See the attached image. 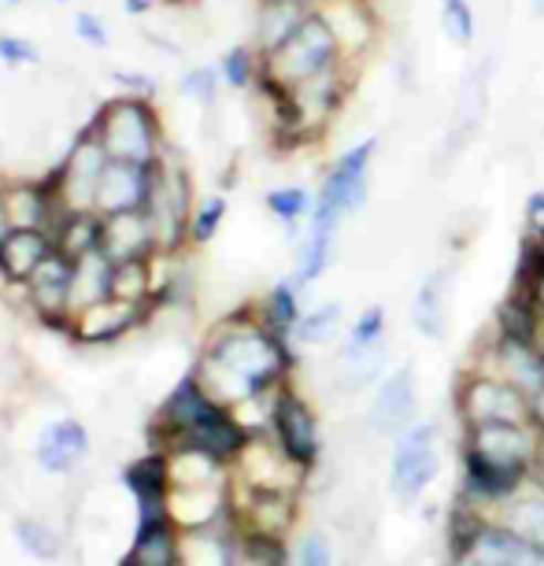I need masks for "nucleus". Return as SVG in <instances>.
Segmentation results:
<instances>
[{
  "label": "nucleus",
  "instance_id": "nucleus-1",
  "mask_svg": "<svg viewBox=\"0 0 544 566\" xmlns=\"http://www.w3.org/2000/svg\"><path fill=\"white\" fill-rule=\"evenodd\" d=\"M285 363L290 356H285L282 334H274L271 326H230L227 334L211 340L205 356V374L216 378V386L205 389L219 403L260 397L266 386L279 381Z\"/></svg>",
  "mask_w": 544,
  "mask_h": 566
},
{
  "label": "nucleus",
  "instance_id": "nucleus-2",
  "mask_svg": "<svg viewBox=\"0 0 544 566\" xmlns=\"http://www.w3.org/2000/svg\"><path fill=\"white\" fill-rule=\"evenodd\" d=\"M345 56H348L345 41L337 38V30L326 19V12L315 8L279 49L263 52V71L271 74L274 82L296 90V85L323 78L329 71H341L345 67Z\"/></svg>",
  "mask_w": 544,
  "mask_h": 566
},
{
  "label": "nucleus",
  "instance_id": "nucleus-3",
  "mask_svg": "<svg viewBox=\"0 0 544 566\" xmlns=\"http://www.w3.org/2000/svg\"><path fill=\"white\" fill-rule=\"evenodd\" d=\"M104 153L119 164L153 167L159 159V126L153 108L142 97H119L101 112V119L93 123Z\"/></svg>",
  "mask_w": 544,
  "mask_h": 566
},
{
  "label": "nucleus",
  "instance_id": "nucleus-4",
  "mask_svg": "<svg viewBox=\"0 0 544 566\" xmlns=\"http://www.w3.org/2000/svg\"><path fill=\"white\" fill-rule=\"evenodd\" d=\"M375 156H378V137H363V142L345 148V153L326 167L323 186H318V205L334 208L337 216H345V219L356 216V211L367 205Z\"/></svg>",
  "mask_w": 544,
  "mask_h": 566
},
{
  "label": "nucleus",
  "instance_id": "nucleus-5",
  "mask_svg": "<svg viewBox=\"0 0 544 566\" xmlns=\"http://www.w3.org/2000/svg\"><path fill=\"white\" fill-rule=\"evenodd\" d=\"M437 467H441V455H437V422L433 419L411 422L397 437V448H393V467H389L393 496L404 500V504L415 500L437 478Z\"/></svg>",
  "mask_w": 544,
  "mask_h": 566
},
{
  "label": "nucleus",
  "instance_id": "nucleus-6",
  "mask_svg": "<svg viewBox=\"0 0 544 566\" xmlns=\"http://www.w3.org/2000/svg\"><path fill=\"white\" fill-rule=\"evenodd\" d=\"M537 452V430L533 422H485L471 426V441H467V455L482 459V463L515 470L526 474V467L533 463Z\"/></svg>",
  "mask_w": 544,
  "mask_h": 566
},
{
  "label": "nucleus",
  "instance_id": "nucleus-7",
  "mask_svg": "<svg viewBox=\"0 0 544 566\" xmlns=\"http://www.w3.org/2000/svg\"><path fill=\"white\" fill-rule=\"evenodd\" d=\"M460 411L471 426L530 422V397L508 378H471L460 397Z\"/></svg>",
  "mask_w": 544,
  "mask_h": 566
},
{
  "label": "nucleus",
  "instance_id": "nucleus-8",
  "mask_svg": "<svg viewBox=\"0 0 544 566\" xmlns=\"http://www.w3.org/2000/svg\"><path fill=\"white\" fill-rule=\"evenodd\" d=\"M415 408H419L415 370H411V363H400L397 370L381 378L375 400H370L367 422H370V430L381 437H400L415 422Z\"/></svg>",
  "mask_w": 544,
  "mask_h": 566
},
{
  "label": "nucleus",
  "instance_id": "nucleus-9",
  "mask_svg": "<svg viewBox=\"0 0 544 566\" xmlns=\"http://www.w3.org/2000/svg\"><path fill=\"white\" fill-rule=\"evenodd\" d=\"M178 437H181V452L208 455L211 463H227V459L238 455L244 448V441H249L244 426L233 419V415L222 408L219 400L211 403V408L200 415L197 422H189Z\"/></svg>",
  "mask_w": 544,
  "mask_h": 566
},
{
  "label": "nucleus",
  "instance_id": "nucleus-10",
  "mask_svg": "<svg viewBox=\"0 0 544 566\" xmlns=\"http://www.w3.org/2000/svg\"><path fill=\"white\" fill-rule=\"evenodd\" d=\"M156 189V164L153 167H137V164H119L108 159L97 186V205L104 216H119V211H145Z\"/></svg>",
  "mask_w": 544,
  "mask_h": 566
},
{
  "label": "nucleus",
  "instance_id": "nucleus-11",
  "mask_svg": "<svg viewBox=\"0 0 544 566\" xmlns=\"http://www.w3.org/2000/svg\"><path fill=\"white\" fill-rule=\"evenodd\" d=\"M271 422H274V437L282 444V455L296 467H312L318 455V426L312 408L296 392H279Z\"/></svg>",
  "mask_w": 544,
  "mask_h": 566
},
{
  "label": "nucleus",
  "instance_id": "nucleus-12",
  "mask_svg": "<svg viewBox=\"0 0 544 566\" xmlns=\"http://www.w3.org/2000/svg\"><path fill=\"white\" fill-rule=\"evenodd\" d=\"M108 167V153H104L97 130L90 137H82V145L74 148L67 156V164L60 167V189L56 197H63L74 211L90 208L97 200V186H101V175Z\"/></svg>",
  "mask_w": 544,
  "mask_h": 566
},
{
  "label": "nucleus",
  "instance_id": "nucleus-13",
  "mask_svg": "<svg viewBox=\"0 0 544 566\" xmlns=\"http://www.w3.org/2000/svg\"><path fill=\"white\" fill-rule=\"evenodd\" d=\"M52 252H56V241L41 227H12V233L0 241V277L12 285H30V277Z\"/></svg>",
  "mask_w": 544,
  "mask_h": 566
},
{
  "label": "nucleus",
  "instance_id": "nucleus-14",
  "mask_svg": "<svg viewBox=\"0 0 544 566\" xmlns=\"http://www.w3.org/2000/svg\"><path fill=\"white\" fill-rule=\"evenodd\" d=\"M156 241V227L145 211H119V216L101 219V249L112 263L119 260H145L148 244Z\"/></svg>",
  "mask_w": 544,
  "mask_h": 566
},
{
  "label": "nucleus",
  "instance_id": "nucleus-15",
  "mask_svg": "<svg viewBox=\"0 0 544 566\" xmlns=\"http://www.w3.org/2000/svg\"><path fill=\"white\" fill-rule=\"evenodd\" d=\"M74 271H79V263L71 260L67 252H52L45 263H41V271L30 277L27 293H30V304L38 307L41 315L56 318L60 312H67L71 307V293H74Z\"/></svg>",
  "mask_w": 544,
  "mask_h": 566
},
{
  "label": "nucleus",
  "instance_id": "nucleus-16",
  "mask_svg": "<svg viewBox=\"0 0 544 566\" xmlns=\"http://www.w3.org/2000/svg\"><path fill=\"white\" fill-rule=\"evenodd\" d=\"M90 455V430L74 419L49 422L38 437V463L49 474H71Z\"/></svg>",
  "mask_w": 544,
  "mask_h": 566
},
{
  "label": "nucleus",
  "instance_id": "nucleus-17",
  "mask_svg": "<svg viewBox=\"0 0 544 566\" xmlns=\"http://www.w3.org/2000/svg\"><path fill=\"white\" fill-rule=\"evenodd\" d=\"M474 559L478 566H544V548L515 530H482L474 537Z\"/></svg>",
  "mask_w": 544,
  "mask_h": 566
},
{
  "label": "nucleus",
  "instance_id": "nucleus-18",
  "mask_svg": "<svg viewBox=\"0 0 544 566\" xmlns=\"http://www.w3.org/2000/svg\"><path fill=\"white\" fill-rule=\"evenodd\" d=\"M500 363L511 386H519L526 397L544 389V345L541 340H519V337H500Z\"/></svg>",
  "mask_w": 544,
  "mask_h": 566
},
{
  "label": "nucleus",
  "instance_id": "nucleus-19",
  "mask_svg": "<svg viewBox=\"0 0 544 566\" xmlns=\"http://www.w3.org/2000/svg\"><path fill=\"white\" fill-rule=\"evenodd\" d=\"M312 12H315L312 0H263L260 19H255V49L260 52L279 49Z\"/></svg>",
  "mask_w": 544,
  "mask_h": 566
},
{
  "label": "nucleus",
  "instance_id": "nucleus-20",
  "mask_svg": "<svg viewBox=\"0 0 544 566\" xmlns=\"http://www.w3.org/2000/svg\"><path fill=\"white\" fill-rule=\"evenodd\" d=\"M444 290H448V277L444 271L422 274L419 285H415V296H411V323L415 329L426 337V340H441L444 329H448V315H444Z\"/></svg>",
  "mask_w": 544,
  "mask_h": 566
},
{
  "label": "nucleus",
  "instance_id": "nucleus-21",
  "mask_svg": "<svg viewBox=\"0 0 544 566\" xmlns=\"http://www.w3.org/2000/svg\"><path fill=\"white\" fill-rule=\"evenodd\" d=\"M137 318H142V304H126V301H115V296H104V301L82 307L79 337L82 340H112V337L126 334Z\"/></svg>",
  "mask_w": 544,
  "mask_h": 566
},
{
  "label": "nucleus",
  "instance_id": "nucleus-22",
  "mask_svg": "<svg viewBox=\"0 0 544 566\" xmlns=\"http://www.w3.org/2000/svg\"><path fill=\"white\" fill-rule=\"evenodd\" d=\"M175 563H178V541L170 515L156 522H137L134 548L126 552L123 566H175Z\"/></svg>",
  "mask_w": 544,
  "mask_h": 566
},
{
  "label": "nucleus",
  "instance_id": "nucleus-23",
  "mask_svg": "<svg viewBox=\"0 0 544 566\" xmlns=\"http://www.w3.org/2000/svg\"><path fill=\"white\" fill-rule=\"evenodd\" d=\"M123 482L137 496V507H159V504H167L170 463L164 455H145V459H137V463L126 467Z\"/></svg>",
  "mask_w": 544,
  "mask_h": 566
},
{
  "label": "nucleus",
  "instance_id": "nucleus-24",
  "mask_svg": "<svg viewBox=\"0 0 544 566\" xmlns=\"http://www.w3.org/2000/svg\"><path fill=\"white\" fill-rule=\"evenodd\" d=\"M263 205L285 230H296L301 222L312 219L315 193H312V189H304V186H279V189H271V193L263 197Z\"/></svg>",
  "mask_w": 544,
  "mask_h": 566
},
{
  "label": "nucleus",
  "instance_id": "nucleus-25",
  "mask_svg": "<svg viewBox=\"0 0 544 566\" xmlns=\"http://www.w3.org/2000/svg\"><path fill=\"white\" fill-rule=\"evenodd\" d=\"M56 249L67 252L71 260H82V255L97 252L101 249V219L93 216H82V211H74L60 222V238H56Z\"/></svg>",
  "mask_w": 544,
  "mask_h": 566
},
{
  "label": "nucleus",
  "instance_id": "nucleus-26",
  "mask_svg": "<svg viewBox=\"0 0 544 566\" xmlns=\"http://www.w3.org/2000/svg\"><path fill=\"white\" fill-rule=\"evenodd\" d=\"M467 482L478 496H489V500H500V496H511L522 482V474L515 470H504V467H493V463H482V459L467 455Z\"/></svg>",
  "mask_w": 544,
  "mask_h": 566
},
{
  "label": "nucleus",
  "instance_id": "nucleus-27",
  "mask_svg": "<svg viewBox=\"0 0 544 566\" xmlns=\"http://www.w3.org/2000/svg\"><path fill=\"white\" fill-rule=\"evenodd\" d=\"M304 307H301V285L296 282H279L266 296V323H271L274 334H293L296 323H301Z\"/></svg>",
  "mask_w": 544,
  "mask_h": 566
},
{
  "label": "nucleus",
  "instance_id": "nucleus-28",
  "mask_svg": "<svg viewBox=\"0 0 544 566\" xmlns=\"http://www.w3.org/2000/svg\"><path fill=\"white\" fill-rule=\"evenodd\" d=\"M381 340H386V307H367L348 329L345 340V359L352 356H367V352H381Z\"/></svg>",
  "mask_w": 544,
  "mask_h": 566
},
{
  "label": "nucleus",
  "instance_id": "nucleus-29",
  "mask_svg": "<svg viewBox=\"0 0 544 566\" xmlns=\"http://www.w3.org/2000/svg\"><path fill=\"white\" fill-rule=\"evenodd\" d=\"M219 74L230 90H249V85L260 82L263 74V52L252 45H233L219 63Z\"/></svg>",
  "mask_w": 544,
  "mask_h": 566
},
{
  "label": "nucleus",
  "instance_id": "nucleus-30",
  "mask_svg": "<svg viewBox=\"0 0 544 566\" xmlns=\"http://www.w3.org/2000/svg\"><path fill=\"white\" fill-rule=\"evenodd\" d=\"M441 4V30L456 49H471L478 34V15L471 0H437Z\"/></svg>",
  "mask_w": 544,
  "mask_h": 566
},
{
  "label": "nucleus",
  "instance_id": "nucleus-31",
  "mask_svg": "<svg viewBox=\"0 0 544 566\" xmlns=\"http://www.w3.org/2000/svg\"><path fill=\"white\" fill-rule=\"evenodd\" d=\"M15 541H19V548H23L27 555H34V559H41V563L60 559V552H63L60 533H52V526H45V522H38V518H19L15 522Z\"/></svg>",
  "mask_w": 544,
  "mask_h": 566
},
{
  "label": "nucleus",
  "instance_id": "nucleus-32",
  "mask_svg": "<svg viewBox=\"0 0 544 566\" xmlns=\"http://www.w3.org/2000/svg\"><path fill=\"white\" fill-rule=\"evenodd\" d=\"M341 304H318L312 312L301 315V323H296V340H304V345H326V340H334L337 326H341Z\"/></svg>",
  "mask_w": 544,
  "mask_h": 566
},
{
  "label": "nucleus",
  "instance_id": "nucleus-33",
  "mask_svg": "<svg viewBox=\"0 0 544 566\" xmlns=\"http://www.w3.org/2000/svg\"><path fill=\"white\" fill-rule=\"evenodd\" d=\"M148 293V263L145 260H119L112 263V296L126 304H142Z\"/></svg>",
  "mask_w": 544,
  "mask_h": 566
},
{
  "label": "nucleus",
  "instance_id": "nucleus-34",
  "mask_svg": "<svg viewBox=\"0 0 544 566\" xmlns=\"http://www.w3.org/2000/svg\"><path fill=\"white\" fill-rule=\"evenodd\" d=\"M511 530L519 537H526L530 544L544 548V500H519L511 507Z\"/></svg>",
  "mask_w": 544,
  "mask_h": 566
},
{
  "label": "nucleus",
  "instance_id": "nucleus-35",
  "mask_svg": "<svg viewBox=\"0 0 544 566\" xmlns=\"http://www.w3.org/2000/svg\"><path fill=\"white\" fill-rule=\"evenodd\" d=\"M222 219H227V200H222V197H208L205 205H200L193 216H189V238H193L197 244H208L219 233Z\"/></svg>",
  "mask_w": 544,
  "mask_h": 566
},
{
  "label": "nucleus",
  "instance_id": "nucleus-36",
  "mask_svg": "<svg viewBox=\"0 0 544 566\" xmlns=\"http://www.w3.org/2000/svg\"><path fill=\"white\" fill-rule=\"evenodd\" d=\"M219 82H222L219 67H197V71H189L186 78H181V90H186L197 104L211 108L216 97H219Z\"/></svg>",
  "mask_w": 544,
  "mask_h": 566
},
{
  "label": "nucleus",
  "instance_id": "nucleus-37",
  "mask_svg": "<svg viewBox=\"0 0 544 566\" xmlns=\"http://www.w3.org/2000/svg\"><path fill=\"white\" fill-rule=\"evenodd\" d=\"M0 60L12 63V67H19V63H38L41 52L30 45L27 38H12V34H0Z\"/></svg>",
  "mask_w": 544,
  "mask_h": 566
},
{
  "label": "nucleus",
  "instance_id": "nucleus-38",
  "mask_svg": "<svg viewBox=\"0 0 544 566\" xmlns=\"http://www.w3.org/2000/svg\"><path fill=\"white\" fill-rule=\"evenodd\" d=\"M74 30H79V38H82V41H90L93 49H104V45H108V27H104L93 12H79V15H74Z\"/></svg>",
  "mask_w": 544,
  "mask_h": 566
},
{
  "label": "nucleus",
  "instance_id": "nucleus-39",
  "mask_svg": "<svg viewBox=\"0 0 544 566\" xmlns=\"http://www.w3.org/2000/svg\"><path fill=\"white\" fill-rule=\"evenodd\" d=\"M296 566H334L326 541L323 537H307L301 544V552H296Z\"/></svg>",
  "mask_w": 544,
  "mask_h": 566
},
{
  "label": "nucleus",
  "instance_id": "nucleus-40",
  "mask_svg": "<svg viewBox=\"0 0 544 566\" xmlns=\"http://www.w3.org/2000/svg\"><path fill=\"white\" fill-rule=\"evenodd\" d=\"M522 219H526V233H533V238H544V189H537V193L526 197Z\"/></svg>",
  "mask_w": 544,
  "mask_h": 566
},
{
  "label": "nucleus",
  "instance_id": "nucleus-41",
  "mask_svg": "<svg viewBox=\"0 0 544 566\" xmlns=\"http://www.w3.org/2000/svg\"><path fill=\"white\" fill-rule=\"evenodd\" d=\"M530 422H533V430L544 437V389L530 397Z\"/></svg>",
  "mask_w": 544,
  "mask_h": 566
},
{
  "label": "nucleus",
  "instance_id": "nucleus-42",
  "mask_svg": "<svg viewBox=\"0 0 544 566\" xmlns=\"http://www.w3.org/2000/svg\"><path fill=\"white\" fill-rule=\"evenodd\" d=\"M12 227H15V219H12V208H8V197L0 193V241L12 233Z\"/></svg>",
  "mask_w": 544,
  "mask_h": 566
},
{
  "label": "nucleus",
  "instance_id": "nucleus-43",
  "mask_svg": "<svg viewBox=\"0 0 544 566\" xmlns=\"http://www.w3.org/2000/svg\"><path fill=\"white\" fill-rule=\"evenodd\" d=\"M126 8H130V15H145L148 12V0H126Z\"/></svg>",
  "mask_w": 544,
  "mask_h": 566
}]
</instances>
